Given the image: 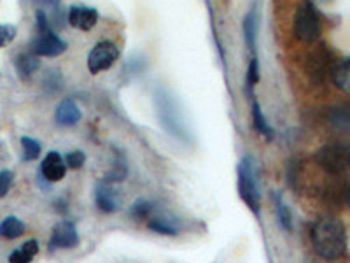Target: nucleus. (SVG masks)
<instances>
[{
	"label": "nucleus",
	"mask_w": 350,
	"mask_h": 263,
	"mask_svg": "<svg viewBox=\"0 0 350 263\" xmlns=\"http://www.w3.org/2000/svg\"><path fill=\"white\" fill-rule=\"evenodd\" d=\"M152 211H154V205H152V202H149V200L146 199H140L137 200L133 205L130 208V218L135 219V221H146V219L151 218Z\"/></svg>",
	"instance_id": "obj_23"
},
{
	"label": "nucleus",
	"mask_w": 350,
	"mask_h": 263,
	"mask_svg": "<svg viewBox=\"0 0 350 263\" xmlns=\"http://www.w3.org/2000/svg\"><path fill=\"white\" fill-rule=\"evenodd\" d=\"M120 58V49L111 40H102L88 55V68L92 74L109 71L114 65V62Z\"/></svg>",
	"instance_id": "obj_6"
},
{
	"label": "nucleus",
	"mask_w": 350,
	"mask_h": 263,
	"mask_svg": "<svg viewBox=\"0 0 350 263\" xmlns=\"http://www.w3.org/2000/svg\"><path fill=\"white\" fill-rule=\"evenodd\" d=\"M40 174L49 183H58V181L64 179L65 174H67V164H65L60 153L51 151L46 155V158L40 164Z\"/></svg>",
	"instance_id": "obj_12"
},
{
	"label": "nucleus",
	"mask_w": 350,
	"mask_h": 263,
	"mask_svg": "<svg viewBox=\"0 0 350 263\" xmlns=\"http://www.w3.org/2000/svg\"><path fill=\"white\" fill-rule=\"evenodd\" d=\"M349 167H350V162H349Z\"/></svg>",
	"instance_id": "obj_33"
},
{
	"label": "nucleus",
	"mask_w": 350,
	"mask_h": 263,
	"mask_svg": "<svg viewBox=\"0 0 350 263\" xmlns=\"http://www.w3.org/2000/svg\"><path fill=\"white\" fill-rule=\"evenodd\" d=\"M154 105L159 125L163 127V130L180 142H189V130L174 97L165 90H158L154 93Z\"/></svg>",
	"instance_id": "obj_2"
},
{
	"label": "nucleus",
	"mask_w": 350,
	"mask_h": 263,
	"mask_svg": "<svg viewBox=\"0 0 350 263\" xmlns=\"http://www.w3.org/2000/svg\"><path fill=\"white\" fill-rule=\"evenodd\" d=\"M310 239L314 251L324 260L342 258L347 253V231L338 218L326 216L312 225Z\"/></svg>",
	"instance_id": "obj_1"
},
{
	"label": "nucleus",
	"mask_w": 350,
	"mask_h": 263,
	"mask_svg": "<svg viewBox=\"0 0 350 263\" xmlns=\"http://www.w3.org/2000/svg\"><path fill=\"white\" fill-rule=\"evenodd\" d=\"M39 65H40L39 56H37L36 53L30 51V53H21V55H18L14 67H16L20 79H28V77H32L33 74H36Z\"/></svg>",
	"instance_id": "obj_17"
},
{
	"label": "nucleus",
	"mask_w": 350,
	"mask_h": 263,
	"mask_svg": "<svg viewBox=\"0 0 350 263\" xmlns=\"http://www.w3.org/2000/svg\"><path fill=\"white\" fill-rule=\"evenodd\" d=\"M67 20L68 23L74 28H77V30L88 32V30H92L96 25V21H98V11H96L95 8H88V5H72V8L68 9Z\"/></svg>",
	"instance_id": "obj_11"
},
{
	"label": "nucleus",
	"mask_w": 350,
	"mask_h": 263,
	"mask_svg": "<svg viewBox=\"0 0 350 263\" xmlns=\"http://www.w3.org/2000/svg\"><path fill=\"white\" fill-rule=\"evenodd\" d=\"M81 109L74 99H64L55 112V121L58 127H74L81 120Z\"/></svg>",
	"instance_id": "obj_14"
},
{
	"label": "nucleus",
	"mask_w": 350,
	"mask_h": 263,
	"mask_svg": "<svg viewBox=\"0 0 350 263\" xmlns=\"http://www.w3.org/2000/svg\"><path fill=\"white\" fill-rule=\"evenodd\" d=\"M77 244H79V234L76 230V225L70 221H60L53 230L48 246L51 251V249H68Z\"/></svg>",
	"instance_id": "obj_9"
},
{
	"label": "nucleus",
	"mask_w": 350,
	"mask_h": 263,
	"mask_svg": "<svg viewBox=\"0 0 350 263\" xmlns=\"http://www.w3.org/2000/svg\"><path fill=\"white\" fill-rule=\"evenodd\" d=\"M327 125L338 134L350 136V102L331 105L327 111Z\"/></svg>",
	"instance_id": "obj_13"
},
{
	"label": "nucleus",
	"mask_w": 350,
	"mask_h": 263,
	"mask_svg": "<svg viewBox=\"0 0 350 263\" xmlns=\"http://www.w3.org/2000/svg\"><path fill=\"white\" fill-rule=\"evenodd\" d=\"M334 62L331 60V55L326 48H319L308 56L306 62V71L310 74L314 81H324L327 76H331V68H333Z\"/></svg>",
	"instance_id": "obj_10"
},
{
	"label": "nucleus",
	"mask_w": 350,
	"mask_h": 263,
	"mask_svg": "<svg viewBox=\"0 0 350 263\" xmlns=\"http://www.w3.org/2000/svg\"><path fill=\"white\" fill-rule=\"evenodd\" d=\"M12 183H14V174H12V171H8V168L0 171V199L8 195Z\"/></svg>",
	"instance_id": "obj_28"
},
{
	"label": "nucleus",
	"mask_w": 350,
	"mask_h": 263,
	"mask_svg": "<svg viewBox=\"0 0 350 263\" xmlns=\"http://www.w3.org/2000/svg\"><path fill=\"white\" fill-rule=\"evenodd\" d=\"M317 2H323V4H326V2H329V0H317Z\"/></svg>",
	"instance_id": "obj_32"
},
{
	"label": "nucleus",
	"mask_w": 350,
	"mask_h": 263,
	"mask_svg": "<svg viewBox=\"0 0 350 263\" xmlns=\"http://www.w3.org/2000/svg\"><path fill=\"white\" fill-rule=\"evenodd\" d=\"M148 227L159 236H177L179 234V221L170 216H156L148 219Z\"/></svg>",
	"instance_id": "obj_16"
},
{
	"label": "nucleus",
	"mask_w": 350,
	"mask_h": 263,
	"mask_svg": "<svg viewBox=\"0 0 350 263\" xmlns=\"http://www.w3.org/2000/svg\"><path fill=\"white\" fill-rule=\"evenodd\" d=\"M315 162L323 171L331 175H338L345 172L350 162V148L345 144H326L323 148H319L315 153Z\"/></svg>",
	"instance_id": "obj_5"
},
{
	"label": "nucleus",
	"mask_w": 350,
	"mask_h": 263,
	"mask_svg": "<svg viewBox=\"0 0 350 263\" xmlns=\"http://www.w3.org/2000/svg\"><path fill=\"white\" fill-rule=\"evenodd\" d=\"M239 195L252 214L259 216L261 211V192L258 186V168L251 155L243 156L239 164Z\"/></svg>",
	"instance_id": "obj_3"
},
{
	"label": "nucleus",
	"mask_w": 350,
	"mask_h": 263,
	"mask_svg": "<svg viewBox=\"0 0 350 263\" xmlns=\"http://www.w3.org/2000/svg\"><path fill=\"white\" fill-rule=\"evenodd\" d=\"M39 253V242L36 239H30L23 244L21 247H18L16 251H12L9 255V262L12 263H28L36 258V255Z\"/></svg>",
	"instance_id": "obj_21"
},
{
	"label": "nucleus",
	"mask_w": 350,
	"mask_h": 263,
	"mask_svg": "<svg viewBox=\"0 0 350 263\" xmlns=\"http://www.w3.org/2000/svg\"><path fill=\"white\" fill-rule=\"evenodd\" d=\"M347 203H349V208H350V188H349V192H347Z\"/></svg>",
	"instance_id": "obj_31"
},
{
	"label": "nucleus",
	"mask_w": 350,
	"mask_h": 263,
	"mask_svg": "<svg viewBox=\"0 0 350 263\" xmlns=\"http://www.w3.org/2000/svg\"><path fill=\"white\" fill-rule=\"evenodd\" d=\"M65 49H67V42L56 36L53 28L37 30V36L30 44V51L36 53L37 56H48V58L60 56Z\"/></svg>",
	"instance_id": "obj_7"
},
{
	"label": "nucleus",
	"mask_w": 350,
	"mask_h": 263,
	"mask_svg": "<svg viewBox=\"0 0 350 263\" xmlns=\"http://www.w3.org/2000/svg\"><path fill=\"white\" fill-rule=\"evenodd\" d=\"M21 148H23V162H32L40 155V142H37L32 137H21Z\"/></svg>",
	"instance_id": "obj_25"
},
{
	"label": "nucleus",
	"mask_w": 350,
	"mask_h": 263,
	"mask_svg": "<svg viewBox=\"0 0 350 263\" xmlns=\"http://www.w3.org/2000/svg\"><path fill=\"white\" fill-rule=\"evenodd\" d=\"M331 79H333L334 86L340 88L342 92L350 93V56L334 62L333 68H331Z\"/></svg>",
	"instance_id": "obj_15"
},
{
	"label": "nucleus",
	"mask_w": 350,
	"mask_h": 263,
	"mask_svg": "<svg viewBox=\"0 0 350 263\" xmlns=\"http://www.w3.org/2000/svg\"><path fill=\"white\" fill-rule=\"evenodd\" d=\"M252 121H254L256 130H258L262 137H267V140L273 139V128L270 127V123H268L265 114H262L261 105H259V102L256 100V97H252Z\"/></svg>",
	"instance_id": "obj_22"
},
{
	"label": "nucleus",
	"mask_w": 350,
	"mask_h": 263,
	"mask_svg": "<svg viewBox=\"0 0 350 263\" xmlns=\"http://www.w3.org/2000/svg\"><path fill=\"white\" fill-rule=\"evenodd\" d=\"M14 37H16V28L12 25H0V48L11 44Z\"/></svg>",
	"instance_id": "obj_29"
},
{
	"label": "nucleus",
	"mask_w": 350,
	"mask_h": 263,
	"mask_svg": "<svg viewBox=\"0 0 350 263\" xmlns=\"http://www.w3.org/2000/svg\"><path fill=\"white\" fill-rule=\"evenodd\" d=\"M273 202L275 211H277V218H279V225L286 231H293V228H295V219H293V212H291L289 205L284 202L280 193H273Z\"/></svg>",
	"instance_id": "obj_19"
},
{
	"label": "nucleus",
	"mask_w": 350,
	"mask_h": 263,
	"mask_svg": "<svg viewBox=\"0 0 350 263\" xmlns=\"http://www.w3.org/2000/svg\"><path fill=\"white\" fill-rule=\"evenodd\" d=\"M84 162H86V155H84L83 151H79V149H77V151L68 153V155L65 156V164H67V167L74 168V171L83 167Z\"/></svg>",
	"instance_id": "obj_27"
},
{
	"label": "nucleus",
	"mask_w": 350,
	"mask_h": 263,
	"mask_svg": "<svg viewBox=\"0 0 350 263\" xmlns=\"http://www.w3.org/2000/svg\"><path fill=\"white\" fill-rule=\"evenodd\" d=\"M32 2H36V4H42V5H51V8H55V5H58V2H60V0H32Z\"/></svg>",
	"instance_id": "obj_30"
},
{
	"label": "nucleus",
	"mask_w": 350,
	"mask_h": 263,
	"mask_svg": "<svg viewBox=\"0 0 350 263\" xmlns=\"http://www.w3.org/2000/svg\"><path fill=\"white\" fill-rule=\"evenodd\" d=\"M25 234V223L18 216H8L0 221V237L14 240Z\"/></svg>",
	"instance_id": "obj_18"
},
{
	"label": "nucleus",
	"mask_w": 350,
	"mask_h": 263,
	"mask_svg": "<svg viewBox=\"0 0 350 263\" xmlns=\"http://www.w3.org/2000/svg\"><path fill=\"white\" fill-rule=\"evenodd\" d=\"M62 86H64V77H62L60 71H56V68H48L42 77L44 90H46L48 93H56V92H60Z\"/></svg>",
	"instance_id": "obj_24"
},
{
	"label": "nucleus",
	"mask_w": 350,
	"mask_h": 263,
	"mask_svg": "<svg viewBox=\"0 0 350 263\" xmlns=\"http://www.w3.org/2000/svg\"><path fill=\"white\" fill-rule=\"evenodd\" d=\"M295 37L305 44H312L321 37V18L312 2H303L295 14Z\"/></svg>",
	"instance_id": "obj_4"
},
{
	"label": "nucleus",
	"mask_w": 350,
	"mask_h": 263,
	"mask_svg": "<svg viewBox=\"0 0 350 263\" xmlns=\"http://www.w3.org/2000/svg\"><path fill=\"white\" fill-rule=\"evenodd\" d=\"M95 203L100 211L107 212V214L120 211L121 193L116 190L114 183H111V181H100V183L96 184Z\"/></svg>",
	"instance_id": "obj_8"
},
{
	"label": "nucleus",
	"mask_w": 350,
	"mask_h": 263,
	"mask_svg": "<svg viewBox=\"0 0 350 263\" xmlns=\"http://www.w3.org/2000/svg\"><path fill=\"white\" fill-rule=\"evenodd\" d=\"M259 83V62L256 56H252L249 68H247V92L249 95L254 97V86Z\"/></svg>",
	"instance_id": "obj_26"
},
{
	"label": "nucleus",
	"mask_w": 350,
	"mask_h": 263,
	"mask_svg": "<svg viewBox=\"0 0 350 263\" xmlns=\"http://www.w3.org/2000/svg\"><path fill=\"white\" fill-rule=\"evenodd\" d=\"M243 37H245V44L252 56H256V39H258V18L256 12L251 11L243 18Z\"/></svg>",
	"instance_id": "obj_20"
}]
</instances>
